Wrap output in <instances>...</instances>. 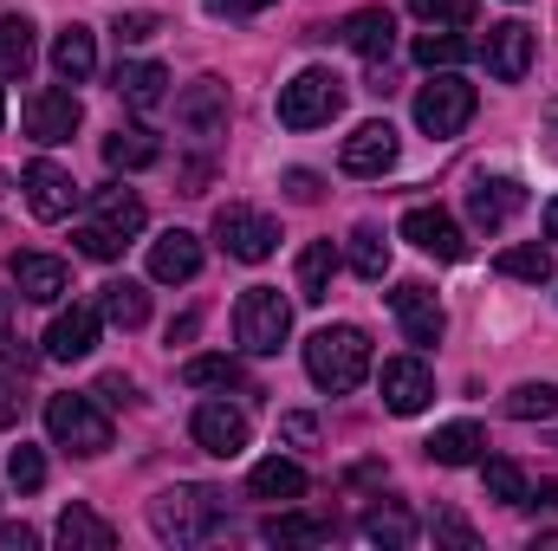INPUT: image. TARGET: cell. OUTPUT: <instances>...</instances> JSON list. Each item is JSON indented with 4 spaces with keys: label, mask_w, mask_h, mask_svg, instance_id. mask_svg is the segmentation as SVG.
<instances>
[{
    "label": "cell",
    "mask_w": 558,
    "mask_h": 551,
    "mask_svg": "<svg viewBox=\"0 0 558 551\" xmlns=\"http://www.w3.org/2000/svg\"><path fill=\"white\" fill-rule=\"evenodd\" d=\"M156 156H162V143H156V131H143V124H124V131L105 137V162L111 169H149Z\"/></svg>",
    "instance_id": "31"
},
{
    "label": "cell",
    "mask_w": 558,
    "mask_h": 551,
    "mask_svg": "<svg viewBox=\"0 0 558 551\" xmlns=\"http://www.w3.org/2000/svg\"><path fill=\"white\" fill-rule=\"evenodd\" d=\"M98 331H105V311H98V305H72V311L52 318L46 357H52V364H85V357L98 351Z\"/></svg>",
    "instance_id": "12"
},
{
    "label": "cell",
    "mask_w": 558,
    "mask_h": 551,
    "mask_svg": "<svg viewBox=\"0 0 558 551\" xmlns=\"http://www.w3.org/2000/svg\"><path fill=\"white\" fill-rule=\"evenodd\" d=\"M228 526V493L221 487H202V480H182V487H162L149 500V532L162 546H202Z\"/></svg>",
    "instance_id": "1"
},
{
    "label": "cell",
    "mask_w": 558,
    "mask_h": 551,
    "mask_svg": "<svg viewBox=\"0 0 558 551\" xmlns=\"http://www.w3.org/2000/svg\"><path fill=\"white\" fill-rule=\"evenodd\" d=\"M338 526L331 519H318V513H274L267 526H260V539L267 546H325Z\"/></svg>",
    "instance_id": "30"
},
{
    "label": "cell",
    "mask_w": 558,
    "mask_h": 551,
    "mask_svg": "<svg viewBox=\"0 0 558 551\" xmlns=\"http://www.w3.org/2000/svg\"><path fill=\"white\" fill-rule=\"evenodd\" d=\"M7 318H13V292H0V331H7Z\"/></svg>",
    "instance_id": "53"
},
{
    "label": "cell",
    "mask_w": 558,
    "mask_h": 551,
    "mask_svg": "<svg viewBox=\"0 0 558 551\" xmlns=\"http://www.w3.org/2000/svg\"><path fill=\"white\" fill-rule=\"evenodd\" d=\"M85 124V105H78V91H65V85H46V91H33L26 98V137L33 143H72V131Z\"/></svg>",
    "instance_id": "8"
},
{
    "label": "cell",
    "mask_w": 558,
    "mask_h": 551,
    "mask_svg": "<svg viewBox=\"0 0 558 551\" xmlns=\"http://www.w3.org/2000/svg\"><path fill=\"white\" fill-rule=\"evenodd\" d=\"M526 506H533V513H558V480H539V487H526Z\"/></svg>",
    "instance_id": "51"
},
{
    "label": "cell",
    "mask_w": 558,
    "mask_h": 551,
    "mask_svg": "<svg viewBox=\"0 0 558 551\" xmlns=\"http://www.w3.org/2000/svg\"><path fill=\"white\" fill-rule=\"evenodd\" d=\"M397 131L377 118V124H357L351 137H344V149H338V162H344V175H384V169H397Z\"/></svg>",
    "instance_id": "16"
},
{
    "label": "cell",
    "mask_w": 558,
    "mask_h": 551,
    "mask_svg": "<svg viewBox=\"0 0 558 551\" xmlns=\"http://www.w3.org/2000/svg\"><path fill=\"white\" fill-rule=\"evenodd\" d=\"M156 26H162L156 13H118V26H111V33H118V46H143Z\"/></svg>",
    "instance_id": "44"
},
{
    "label": "cell",
    "mask_w": 558,
    "mask_h": 551,
    "mask_svg": "<svg viewBox=\"0 0 558 551\" xmlns=\"http://www.w3.org/2000/svg\"><path fill=\"white\" fill-rule=\"evenodd\" d=\"M364 539H371V546L403 551V546H416V519H410L403 506H377V513L364 519Z\"/></svg>",
    "instance_id": "35"
},
{
    "label": "cell",
    "mask_w": 558,
    "mask_h": 551,
    "mask_svg": "<svg viewBox=\"0 0 558 551\" xmlns=\"http://www.w3.org/2000/svg\"><path fill=\"white\" fill-rule=\"evenodd\" d=\"M279 434L299 441V448H312V441H318V421H312V415H279Z\"/></svg>",
    "instance_id": "49"
},
{
    "label": "cell",
    "mask_w": 558,
    "mask_h": 551,
    "mask_svg": "<svg viewBox=\"0 0 558 551\" xmlns=\"http://www.w3.org/2000/svg\"><path fill=\"white\" fill-rule=\"evenodd\" d=\"M546 241H558V201L546 208Z\"/></svg>",
    "instance_id": "54"
},
{
    "label": "cell",
    "mask_w": 558,
    "mask_h": 551,
    "mask_svg": "<svg viewBox=\"0 0 558 551\" xmlns=\"http://www.w3.org/2000/svg\"><path fill=\"white\" fill-rule=\"evenodd\" d=\"M286 195H292V201H318V175H312V169H292V175H286Z\"/></svg>",
    "instance_id": "50"
},
{
    "label": "cell",
    "mask_w": 558,
    "mask_h": 551,
    "mask_svg": "<svg viewBox=\"0 0 558 551\" xmlns=\"http://www.w3.org/2000/svg\"><path fill=\"white\" fill-rule=\"evenodd\" d=\"M481 59H487V72H494L500 85H520V78L533 72V26H520V20H500V26H487V39H481Z\"/></svg>",
    "instance_id": "10"
},
{
    "label": "cell",
    "mask_w": 558,
    "mask_h": 551,
    "mask_svg": "<svg viewBox=\"0 0 558 551\" xmlns=\"http://www.w3.org/2000/svg\"><path fill=\"white\" fill-rule=\"evenodd\" d=\"M175 124L189 131V137L215 143L228 131V85L221 78H195V85H182L175 91Z\"/></svg>",
    "instance_id": "9"
},
{
    "label": "cell",
    "mask_w": 558,
    "mask_h": 551,
    "mask_svg": "<svg viewBox=\"0 0 558 551\" xmlns=\"http://www.w3.org/2000/svg\"><path fill=\"white\" fill-rule=\"evenodd\" d=\"M7 188H13V182H7V175H0V195H7Z\"/></svg>",
    "instance_id": "56"
},
{
    "label": "cell",
    "mask_w": 558,
    "mask_h": 551,
    "mask_svg": "<svg viewBox=\"0 0 558 551\" xmlns=\"http://www.w3.org/2000/svg\"><path fill=\"white\" fill-rule=\"evenodd\" d=\"M215 20H247V13H267V7H279V0H202Z\"/></svg>",
    "instance_id": "45"
},
{
    "label": "cell",
    "mask_w": 558,
    "mask_h": 551,
    "mask_svg": "<svg viewBox=\"0 0 558 551\" xmlns=\"http://www.w3.org/2000/svg\"><path fill=\"white\" fill-rule=\"evenodd\" d=\"M182 383L189 390H247V370L234 357H189L182 364Z\"/></svg>",
    "instance_id": "34"
},
{
    "label": "cell",
    "mask_w": 558,
    "mask_h": 551,
    "mask_svg": "<svg viewBox=\"0 0 558 551\" xmlns=\"http://www.w3.org/2000/svg\"><path fill=\"white\" fill-rule=\"evenodd\" d=\"M410 13L428 20V26H468L481 13V0H410Z\"/></svg>",
    "instance_id": "41"
},
{
    "label": "cell",
    "mask_w": 558,
    "mask_h": 551,
    "mask_svg": "<svg viewBox=\"0 0 558 551\" xmlns=\"http://www.w3.org/2000/svg\"><path fill=\"white\" fill-rule=\"evenodd\" d=\"M7 480H13V487H20V493H39V487H46V454H39V448H26V441H20V448H13V454H7Z\"/></svg>",
    "instance_id": "40"
},
{
    "label": "cell",
    "mask_w": 558,
    "mask_h": 551,
    "mask_svg": "<svg viewBox=\"0 0 558 551\" xmlns=\"http://www.w3.org/2000/svg\"><path fill=\"white\" fill-rule=\"evenodd\" d=\"M92 396L118 409V403H137V383H131V377H98V390H92Z\"/></svg>",
    "instance_id": "48"
},
{
    "label": "cell",
    "mask_w": 558,
    "mask_h": 551,
    "mask_svg": "<svg viewBox=\"0 0 558 551\" xmlns=\"http://www.w3.org/2000/svg\"><path fill=\"white\" fill-rule=\"evenodd\" d=\"M305 377L331 396H351L371 377V338L357 325H325L305 338Z\"/></svg>",
    "instance_id": "2"
},
{
    "label": "cell",
    "mask_w": 558,
    "mask_h": 551,
    "mask_svg": "<svg viewBox=\"0 0 558 551\" xmlns=\"http://www.w3.org/2000/svg\"><path fill=\"white\" fill-rule=\"evenodd\" d=\"M403 241L422 247L428 260H461V254H468L454 215H441V208H410V215H403Z\"/></svg>",
    "instance_id": "18"
},
{
    "label": "cell",
    "mask_w": 558,
    "mask_h": 551,
    "mask_svg": "<svg viewBox=\"0 0 558 551\" xmlns=\"http://www.w3.org/2000/svg\"><path fill=\"white\" fill-rule=\"evenodd\" d=\"M494 267H500L507 279H526V285H546V279H553V254H546V247H507V254H500Z\"/></svg>",
    "instance_id": "39"
},
{
    "label": "cell",
    "mask_w": 558,
    "mask_h": 551,
    "mask_svg": "<svg viewBox=\"0 0 558 551\" xmlns=\"http://www.w3.org/2000/svg\"><path fill=\"white\" fill-rule=\"evenodd\" d=\"M13 285H20V298H33V305H52V298H65V260H52V254H13Z\"/></svg>",
    "instance_id": "23"
},
{
    "label": "cell",
    "mask_w": 558,
    "mask_h": 551,
    "mask_svg": "<svg viewBox=\"0 0 558 551\" xmlns=\"http://www.w3.org/2000/svg\"><path fill=\"white\" fill-rule=\"evenodd\" d=\"M143 221H149V215H143V201L124 188V182H111V188H98V195H92V228H105L111 241H124V247H131V241L143 234Z\"/></svg>",
    "instance_id": "20"
},
{
    "label": "cell",
    "mask_w": 558,
    "mask_h": 551,
    "mask_svg": "<svg viewBox=\"0 0 558 551\" xmlns=\"http://www.w3.org/2000/svg\"><path fill=\"white\" fill-rule=\"evenodd\" d=\"M286 331H292V305L279 298L274 285H247L241 305H234V338H241V351H247V357H279Z\"/></svg>",
    "instance_id": "5"
},
{
    "label": "cell",
    "mask_w": 558,
    "mask_h": 551,
    "mask_svg": "<svg viewBox=\"0 0 558 551\" xmlns=\"http://www.w3.org/2000/svg\"><path fill=\"white\" fill-rule=\"evenodd\" d=\"M189 434H195V448H202V454L234 461V454L247 448V409H234V403H202L195 421H189Z\"/></svg>",
    "instance_id": "13"
},
{
    "label": "cell",
    "mask_w": 558,
    "mask_h": 551,
    "mask_svg": "<svg viewBox=\"0 0 558 551\" xmlns=\"http://www.w3.org/2000/svg\"><path fill=\"white\" fill-rule=\"evenodd\" d=\"M390 311H397V325H403L410 344H435L441 325H448V318H441V298H435L422 279H403V285L390 292Z\"/></svg>",
    "instance_id": "17"
},
{
    "label": "cell",
    "mask_w": 558,
    "mask_h": 551,
    "mask_svg": "<svg viewBox=\"0 0 558 551\" xmlns=\"http://www.w3.org/2000/svg\"><path fill=\"white\" fill-rule=\"evenodd\" d=\"M20 188H26V208H33L39 221H65V215L78 208V182H72V169H59V162H46V156L20 175Z\"/></svg>",
    "instance_id": "11"
},
{
    "label": "cell",
    "mask_w": 558,
    "mask_h": 551,
    "mask_svg": "<svg viewBox=\"0 0 558 551\" xmlns=\"http://www.w3.org/2000/svg\"><path fill=\"white\" fill-rule=\"evenodd\" d=\"M533 551H558V532H539V539H533Z\"/></svg>",
    "instance_id": "55"
},
{
    "label": "cell",
    "mask_w": 558,
    "mask_h": 551,
    "mask_svg": "<svg viewBox=\"0 0 558 551\" xmlns=\"http://www.w3.org/2000/svg\"><path fill=\"white\" fill-rule=\"evenodd\" d=\"M33 546H39V532L26 519H0V551H33Z\"/></svg>",
    "instance_id": "47"
},
{
    "label": "cell",
    "mask_w": 558,
    "mask_h": 551,
    "mask_svg": "<svg viewBox=\"0 0 558 551\" xmlns=\"http://www.w3.org/2000/svg\"><path fill=\"white\" fill-rule=\"evenodd\" d=\"M78 254H85V260H118V254H124V241H111L105 228H92V221H85V228H78Z\"/></svg>",
    "instance_id": "43"
},
{
    "label": "cell",
    "mask_w": 558,
    "mask_h": 551,
    "mask_svg": "<svg viewBox=\"0 0 558 551\" xmlns=\"http://www.w3.org/2000/svg\"><path fill=\"white\" fill-rule=\"evenodd\" d=\"M46 434L65 454H105L111 448V415L98 396H46Z\"/></svg>",
    "instance_id": "4"
},
{
    "label": "cell",
    "mask_w": 558,
    "mask_h": 551,
    "mask_svg": "<svg viewBox=\"0 0 558 551\" xmlns=\"http://www.w3.org/2000/svg\"><path fill=\"white\" fill-rule=\"evenodd\" d=\"M474 52H481L474 39H461V33H441V26L416 39V65H428V72H454V65H468Z\"/></svg>",
    "instance_id": "33"
},
{
    "label": "cell",
    "mask_w": 558,
    "mask_h": 551,
    "mask_svg": "<svg viewBox=\"0 0 558 551\" xmlns=\"http://www.w3.org/2000/svg\"><path fill=\"white\" fill-rule=\"evenodd\" d=\"M377 383H384V409L390 415H422L428 409V396H435V377H428L422 357H390Z\"/></svg>",
    "instance_id": "15"
},
{
    "label": "cell",
    "mask_w": 558,
    "mask_h": 551,
    "mask_svg": "<svg viewBox=\"0 0 558 551\" xmlns=\"http://www.w3.org/2000/svg\"><path fill=\"white\" fill-rule=\"evenodd\" d=\"M435 539H448L454 551H481V539H474V526H468L461 513H448V506L435 513Z\"/></svg>",
    "instance_id": "42"
},
{
    "label": "cell",
    "mask_w": 558,
    "mask_h": 551,
    "mask_svg": "<svg viewBox=\"0 0 558 551\" xmlns=\"http://www.w3.org/2000/svg\"><path fill=\"white\" fill-rule=\"evenodd\" d=\"M33 72V20L7 13L0 20V78H26Z\"/></svg>",
    "instance_id": "32"
},
{
    "label": "cell",
    "mask_w": 558,
    "mask_h": 551,
    "mask_svg": "<svg viewBox=\"0 0 558 551\" xmlns=\"http://www.w3.org/2000/svg\"><path fill=\"white\" fill-rule=\"evenodd\" d=\"M520 208H526V188H520L513 175H474V188H468V221H474V228L500 234Z\"/></svg>",
    "instance_id": "14"
},
{
    "label": "cell",
    "mask_w": 558,
    "mask_h": 551,
    "mask_svg": "<svg viewBox=\"0 0 558 551\" xmlns=\"http://www.w3.org/2000/svg\"><path fill=\"white\" fill-rule=\"evenodd\" d=\"M111 85H118V98H124L131 111H162V105H169V72H162L156 59H124V65L111 72Z\"/></svg>",
    "instance_id": "22"
},
{
    "label": "cell",
    "mask_w": 558,
    "mask_h": 551,
    "mask_svg": "<svg viewBox=\"0 0 558 551\" xmlns=\"http://www.w3.org/2000/svg\"><path fill=\"white\" fill-rule=\"evenodd\" d=\"M351 273L357 279H384L390 273V241H384L377 228H357V234H351Z\"/></svg>",
    "instance_id": "36"
},
{
    "label": "cell",
    "mask_w": 558,
    "mask_h": 551,
    "mask_svg": "<svg viewBox=\"0 0 558 551\" xmlns=\"http://www.w3.org/2000/svg\"><path fill=\"white\" fill-rule=\"evenodd\" d=\"M481 487H487V500H500V506H526V474H520L513 461H481Z\"/></svg>",
    "instance_id": "37"
},
{
    "label": "cell",
    "mask_w": 558,
    "mask_h": 551,
    "mask_svg": "<svg viewBox=\"0 0 558 551\" xmlns=\"http://www.w3.org/2000/svg\"><path fill=\"white\" fill-rule=\"evenodd\" d=\"M344 111V78L325 65H305L292 85H279V124L286 131H318Z\"/></svg>",
    "instance_id": "3"
},
{
    "label": "cell",
    "mask_w": 558,
    "mask_h": 551,
    "mask_svg": "<svg viewBox=\"0 0 558 551\" xmlns=\"http://www.w3.org/2000/svg\"><path fill=\"white\" fill-rule=\"evenodd\" d=\"M26 415V396H20V377H0V428H13Z\"/></svg>",
    "instance_id": "46"
},
{
    "label": "cell",
    "mask_w": 558,
    "mask_h": 551,
    "mask_svg": "<svg viewBox=\"0 0 558 551\" xmlns=\"http://www.w3.org/2000/svg\"><path fill=\"white\" fill-rule=\"evenodd\" d=\"M52 72H59L65 85H85V78L98 72V39H92V26H65V33L52 39Z\"/></svg>",
    "instance_id": "24"
},
{
    "label": "cell",
    "mask_w": 558,
    "mask_h": 551,
    "mask_svg": "<svg viewBox=\"0 0 558 551\" xmlns=\"http://www.w3.org/2000/svg\"><path fill=\"white\" fill-rule=\"evenodd\" d=\"M422 448H428V461H435V467H474V461H481V448H487V434H481L474 421H448V428H435Z\"/></svg>",
    "instance_id": "25"
},
{
    "label": "cell",
    "mask_w": 558,
    "mask_h": 551,
    "mask_svg": "<svg viewBox=\"0 0 558 551\" xmlns=\"http://www.w3.org/2000/svg\"><path fill=\"white\" fill-rule=\"evenodd\" d=\"M344 46H351L357 59L384 65V59L397 52V13H390V7H357V13L344 20Z\"/></svg>",
    "instance_id": "19"
},
{
    "label": "cell",
    "mask_w": 558,
    "mask_h": 551,
    "mask_svg": "<svg viewBox=\"0 0 558 551\" xmlns=\"http://www.w3.org/2000/svg\"><path fill=\"white\" fill-rule=\"evenodd\" d=\"M195 273H202V241H195L189 228H169V234L149 247V279H162V285H189Z\"/></svg>",
    "instance_id": "21"
},
{
    "label": "cell",
    "mask_w": 558,
    "mask_h": 551,
    "mask_svg": "<svg viewBox=\"0 0 558 551\" xmlns=\"http://www.w3.org/2000/svg\"><path fill=\"white\" fill-rule=\"evenodd\" d=\"M215 241H221V254H228V260H247V267H260V260H274L279 228L260 215V208H241V201H228V208L215 215Z\"/></svg>",
    "instance_id": "7"
},
{
    "label": "cell",
    "mask_w": 558,
    "mask_h": 551,
    "mask_svg": "<svg viewBox=\"0 0 558 551\" xmlns=\"http://www.w3.org/2000/svg\"><path fill=\"white\" fill-rule=\"evenodd\" d=\"M468 124H474V85L454 78V72H435L416 91V131L441 143V137H461Z\"/></svg>",
    "instance_id": "6"
},
{
    "label": "cell",
    "mask_w": 558,
    "mask_h": 551,
    "mask_svg": "<svg viewBox=\"0 0 558 551\" xmlns=\"http://www.w3.org/2000/svg\"><path fill=\"white\" fill-rule=\"evenodd\" d=\"M507 415H513V421H553L558 415V383H520V390L507 396Z\"/></svg>",
    "instance_id": "38"
},
{
    "label": "cell",
    "mask_w": 558,
    "mask_h": 551,
    "mask_svg": "<svg viewBox=\"0 0 558 551\" xmlns=\"http://www.w3.org/2000/svg\"><path fill=\"white\" fill-rule=\"evenodd\" d=\"M195 331H202V318H195V311H182V318H175V325H169V344H189V338H195Z\"/></svg>",
    "instance_id": "52"
},
{
    "label": "cell",
    "mask_w": 558,
    "mask_h": 551,
    "mask_svg": "<svg viewBox=\"0 0 558 551\" xmlns=\"http://www.w3.org/2000/svg\"><path fill=\"white\" fill-rule=\"evenodd\" d=\"M52 539H59L65 551H111V546H118L111 519H98L92 506H65V513H59V526H52Z\"/></svg>",
    "instance_id": "26"
},
{
    "label": "cell",
    "mask_w": 558,
    "mask_h": 551,
    "mask_svg": "<svg viewBox=\"0 0 558 551\" xmlns=\"http://www.w3.org/2000/svg\"><path fill=\"white\" fill-rule=\"evenodd\" d=\"M0 118H7V105H0Z\"/></svg>",
    "instance_id": "57"
},
{
    "label": "cell",
    "mask_w": 558,
    "mask_h": 551,
    "mask_svg": "<svg viewBox=\"0 0 558 551\" xmlns=\"http://www.w3.org/2000/svg\"><path fill=\"white\" fill-rule=\"evenodd\" d=\"M331 279H338V247H331V241H312V247L299 254V298H305V305H325V298H331Z\"/></svg>",
    "instance_id": "29"
},
{
    "label": "cell",
    "mask_w": 558,
    "mask_h": 551,
    "mask_svg": "<svg viewBox=\"0 0 558 551\" xmlns=\"http://www.w3.org/2000/svg\"><path fill=\"white\" fill-rule=\"evenodd\" d=\"M305 487H312L305 467H299V461H279V454L247 474V493H254V500H305Z\"/></svg>",
    "instance_id": "28"
},
{
    "label": "cell",
    "mask_w": 558,
    "mask_h": 551,
    "mask_svg": "<svg viewBox=\"0 0 558 551\" xmlns=\"http://www.w3.org/2000/svg\"><path fill=\"white\" fill-rule=\"evenodd\" d=\"M98 311H105L118 331H137L143 318H149V292H143L137 279H105V285H98Z\"/></svg>",
    "instance_id": "27"
}]
</instances>
